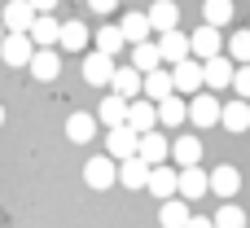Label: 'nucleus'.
I'll list each match as a JSON object with an SVG mask.
<instances>
[{
  "mask_svg": "<svg viewBox=\"0 0 250 228\" xmlns=\"http://www.w3.org/2000/svg\"><path fill=\"white\" fill-rule=\"evenodd\" d=\"M185 119H189L193 127H220V101H215V92L189 97V101H185Z\"/></svg>",
  "mask_w": 250,
  "mask_h": 228,
  "instance_id": "f257e3e1",
  "label": "nucleus"
},
{
  "mask_svg": "<svg viewBox=\"0 0 250 228\" xmlns=\"http://www.w3.org/2000/svg\"><path fill=\"white\" fill-rule=\"evenodd\" d=\"M136 158L145 163V167H158V163H167L171 158V145H167V136L154 127V132H141V141H136Z\"/></svg>",
  "mask_w": 250,
  "mask_h": 228,
  "instance_id": "f03ea898",
  "label": "nucleus"
},
{
  "mask_svg": "<svg viewBox=\"0 0 250 228\" xmlns=\"http://www.w3.org/2000/svg\"><path fill=\"white\" fill-rule=\"evenodd\" d=\"M31 22H35V9H31L26 0H9V4L0 9V26H4L9 35H26Z\"/></svg>",
  "mask_w": 250,
  "mask_h": 228,
  "instance_id": "7ed1b4c3",
  "label": "nucleus"
},
{
  "mask_svg": "<svg viewBox=\"0 0 250 228\" xmlns=\"http://www.w3.org/2000/svg\"><path fill=\"white\" fill-rule=\"evenodd\" d=\"M242 189V171L237 167H215V171H207V193H220L224 202H233V193Z\"/></svg>",
  "mask_w": 250,
  "mask_h": 228,
  "instance_id": "20e7f679",
  "label": "nucleus"
},
{
  "mask_svg": "<svg viewBox=\"0 0 250 228\" xmlns=\"http://www.w3.org/2000/svg\"><path fill=\"white\" fill-rule=\"evenodd\" d=\"M31 53H35L31 35H9V31H4V40H0V62H4V66H13V70H18V66H26V62H31Z\"/></svg>",
  "mask_w": 250,
  "mask_h": 228,
  "instance_id": "39448f33",
  "label": "nucleus"
},
{
  "mask_svg": "<svg viewBox=\"0 0 250 228\" xmlns=\"http://www.w3.org/2000/svg\"><path fill=\"white\" fill-rule=\"evenodd\" d=\"M26 70H31L40 83H53V79L62 75V53H53V48H35L31 62H26Z\"/></svg>",
  "mask_w": 250,
  "mask_h": 228,
  "instance_id": "423d86ee",
  "label": "nucleus"
},
{
  "mask_svg": "<svg viewBox=\"0 0 250 228\" xmlns=\"http://www.w3.org/2000/svg\"><path fill=\"white\" fill-rule=\"evenodd\" d=\"M123 127H132L136 136H141V132H154V127H158V114H154V101H145V97L127 101V119H123Z\"/></svg>",
  "mask_w": 250,
  "mask_h": 228,
  "instance_id": "0eeeda50",
  "label": "nucleus"
},
{
  "mask_svg": "<svg viewBox=\"0 0 250 228\" xmlns=\"http://www.w3.org/2000/svg\"><path fill=\"white\" fill-rule=\"evenodd\" d=\"M136 132L132 127H110V136H105V158H114V163H123V158H136Z\"/></svg>",
  "mask_w": 250,
  "mask_h": 228,
  "instance_id": "6e6552de",
  "label": "nucleus"
},
{
  "mask_svg": "<svg viewBox=\"0 0 250 228\" xmlns=\"http://www.w3.org/2000/svg\"><path fill=\"white\" fill-rule=\"evenodd\" d=\"M83 185L97 189V193L114 189V158H88L83 163Z\"/></svg>",
  "mask_w": 250,
  "mask_h": 228,
  "instance_id": "1a4fd4ad",
  "label": "nucleus"
},
{
  "mask_svg": "<svg viewBox=\"0 0 250 228\" xmlns=\"http://www.w3.org/2000/svg\"><path fill=\"white\" fill-rule=\"evenodd\" d=\"M220 127H229L233 136H242V132H250V101H242V97H233L229 105H220Z\"/></svg>",
  "mask_w": 250,
  "mask_h": 228,
  "instance_id": "9d476101",
  "label": "nucleus"
},
{
  "mask_svg": "<svg viewBox=\"0 0 250 228\" xmlns=\"http://www.w3.org/2000/svg\"><path fill=\"white\" fill-rule=\"evenodd\" d=\"M158 57L167 62V66H176V62H185L189 57V35L176 26V31H163L158 35Z\"/></svg>",
  "mask_w": 250,
  "mask_h": 228,
  "instance_id": "9b49d317",
  "label": "nucleus"
},
{
  "mask_svg": "<svg viewBox=\"0 0 250 228\" xmlns=\"http://www.w3.org/2000/svg\"><path fill=\"white\" fill-rule=\"evenodd\" d=\"M110 75H114V57H105V53H83V79L92 83V88H105L110 83Z\"/></svg>",
  "mask_w": 250,
  "mask_h": 228,
  "instance_id": "f8f14e48",
  "label": "nucleus"
},
{
  "mask_svg": "<svg viewBox=\"0 0 250 228\" xmlns=\"http://www.w3.org/2000/svg\"><path fill=\"white\" fill-rule=\"evenodd\" d=\"M145 22H149V31H176V22H180V9H176V0H154L149 9H145Z\"/></svg>",
  "mask_w": 250,
  "mask_h": 228,
  "instance_id": "ddd939ff",
  "label": "nucleus"
},
{
  "mask_svg": "<svg viewBox=\"0 0 250 228\" xmlns=\"http://www.w3.org/2000/svg\"><path fill=\"white\" fill-rule=\"evenodd\" d=\"M229 79H233V62L224 53L202 62V88H229Z\"/></svg>",
  "mask_w": 250,
  "mask_h": 228,
  "instance_id": "4468645a",
  "label": "nucleus"
},
{
  "mask_svg": "<svg viewBox=\"0 0 250 228\" xmlns=\"http://www.w3.org/2000/svg\"><path fill=\"white\" fill-rule=\"evenodd\" d=\"M171 88H176V92H189V97H193V88H202V66H198L193 57L176 62V66H171Z\"/></svg>",
  "mask_w": 250,
  "mask_h": 228,
  "instance_id": "2eb2a0df",
  "label": "nucleus"
},
{
  "mask_svg": "<svg viewBox=\"0 0 250 228\" xmlns=\"http://www.w3.org/2000/svg\"><path fill=\"white\" fill-rule=\"evenodd\" d=\"M114 97H123V101H136V92H141V70H132V66H114V75H110V83H105Z\"/></svg>",
  "mask_w": 250,
  "mask_h": 228,
  "instance_id": "dca6fc26",
  "label": "nucleus"
},
{
  "mask_svg": "<svg viewBox=\"0 0 250 228\" xmlns=\"http://www.w3.org/2000/svg\"><path fill=\"white\" fill-rule=\"evenodd\" d=\"M141 92H145V101H163V97H171L176 88H171V70H145L141 75Z\"/></svg>",
  "mask_w": 250,
  "mask_h": 228,
  "instance_id": "f3484780",
  "label": "nucleus"
},
{
  "mask_svg": "<svg viewBox=\"0 0 250 228\" xmlns=\"http://www.w3.org/2000/svg\"><path fill=\"white\" fill-rule=\"evenodd\" d=\"M145 176H149V167H145L141 158L114 163V185H123V189H145Z\"/></svg>",
  "mask_w": 250,
  "mask_h": 228,
  "instance_id": "a211bd4d",
  "label": "nucleus"
},
{
  "mask_svg": "<svg viewBox=\"0 0 250 228\" xmlns=\"http://www.w3.org/2000/svg\"><path fill=\"white\" fill-rule=\"evenodd\" d=\"M57 44H62L66 53H83V48H88V26H83L79 18L62 22V26H57Z\"/></svg>",
  "mask_w": 250,
  "mask_h": 228,
  "instance_id": "6ab92c4d",
  "label": "nucleus"
},
{
  "mask_svg": "<svg viewBox=\"0 0 250 228\" xmlns=\"http://www.w3.org/2000/svg\"><path fill=\"white\" fill-rule=\"evenodd\" d=\"M189 53L202 57V62L215 57V53H224V48H220V31H215V26H198V31L189 35Z\"/></svg>",
  "mask_w": 250,
  "mask_h": 228,
  "instance_id": "aec40b11",
  "label": "nucleus"
},
{
  "mask_svg": "<svg viewBox=\"0 0 250 228\" xmlns=\"http://www.w3.org/2000/svg\"><path fill=\"white\" fill-rule=\"evenodd\" d=\"M145 189H149L154 198H171V193H176V167H167V163L149 167V176H145Z\"/></svg>",
  "mask_w": 250,
  "mask_h": 228,
  "instance_id": "412c9836",
  "label": "nucleus"
},
{
  "mask_svg": "<svg viewBox=\"0 0 250 228\" xmlns=\"http://www.w3.org/2000/svg\"><path fill=\"white\" fill-rule=\"evenodd\" d=\"M176 193H180V198H207V171H202V167L176 171Z\"/></svg>",
  "mask_w": 250,
  "mask_h": 228,
  "instance_id": "4be33fe9",
  "label": "nucleus"
},
{
  "mask_svg": "<svg viewBox=\"0 0 250 228\" xmlns=\"http://www.w3.org/2000/svg\"><path fill=\"white\" fill-rule=\"evenodd\" d=\"M57 26H62L57 18L35 13V22H31V31H26V35H31V44H35V48H53V44H57Z\"/></svg>",
  "mask_w": 250,
  "mask_h": 228,
  "instance_id": "5701e85b",
  "label": "nucleus"
},
{
  "mask_svg": "<svg viewBox=\"0 0 250 228\" xmlns=\"http://www.w3.org/2000/svg\"><path fill=\"white\" fill-rule=\"evenodd\" d=\"M119 35H123V44H145V40H149V22H145V13H123Z\"/></svg>",
  "mask_w": 250,
  "mask_h": 228,
  "instance_id": "b1692460",
  "label": "nucleus"
},
{
  "mask_svg": "<svg viewBox=\"0 0 250 228\" xmlns=\"http://www.w3.org/2000/svg\"><path fill=\"white\" fill-rule=\"evenodd\" d=\"M154 114H158V123H167V127H180V123H185V97H180V92L163 97V101L154 105Z\"/></svg>",
  "mask_w": 250,
  "mask_h": 228,
  "instance_id": "393cba45",
  "label": "nucleus"
},
{
  "mask_svg": "<svg viewBox=\"0 0 250 228\" xmlns=\"http://www.w3.org/2000/svg\"><path fill=\"white\" fill-rule=\"evenodd\" d=\"M171 158H176L180 167H198V163H202V141H198V136H180V141H171Z\"/></svg>",
  "mask_w": 250,
  "mask_h": 228,
  "instance_id": "a878e982",
  "label": "nucleus"
},
{
  "mask_svg": "<svg viewBox=\"0 0 250 228\" xmlns=\"http://www.w3.org/2000/svg\"><path fill=\"white\" fill-rule=\"evenodd\" d=\"M163 66V57H158V44L154 40H145V44H132V70H158Z\"/></svg>",
  "mask_w": 250,
  "mask_h": 228,
  "instance_id": "bb28decb",
  "label": "nucleus"
},
{
  "mask_svg": "<svg viewBox=\"0 0 250 228\" xmlns=\"http://www.w3.org/2000/svg\"><path fill=\"white\" fill-rule=\"evenodd\" d=\"M92 136H97V119H88V114H70V119H66V141L88 145Z\"/></svg>",
  "mask_w": 250,
  "mask_h": 228,
  "instance_id": "cd10ccee",
  "label": "nucleus"
},
{
  "mask_svg": "<svg viewBox=\"0 0 250 228\" xmlns=\"http://www.w3.org/2000/svg\"><path fill=\"white\" fill-rule=\"evenodd\" d=\"M158 224H163V228H185V224H189V207H185V198H167L163 211H158Z\"/></svg>",
  "mask_w": 250,
  "mask_h": 228,
  "instance_id": "c85d7f7f",
  "label": "nucleus"
},
{
  "mask_svg": "<svg viewBox=\"0 0 250 228\" xmlns=\"http://www.w3.org/2000/svg\"><path fill=\"white\" fill-rule=\"evenodd\" d=\"M97 119H101V123H110V127H123V119H127V101H123V97H114V92H105V101H101Z\"/></svg>",
  "mask_w": 250,
  "mask_h": 228,
  "instance_id": "c756f323",
  "label": "nucleus"
},
{
  "mask_svg": "<svg viewBox=\"0 0 250 228\" xmlns=\"http://www.w3.org/2000/svg\"><path fill=\"white\" fill-rule=\"evenodd\" d=\"M211 228H246V211L237 202H224L215 215H211Z\"/></svg>",
  "mask_w": 250,
  "mask_h": 228,
  "instance_id": "7c9ffc66",
  "label": "nucleus"
},
{
  "mask_svg": "<svg viewBox=\"0 0 250 228\" xmlns=\"http://www.w3.org/2000/svg\"><path fill=\"white\" fill-rule=\"evenodd\" d=\"M202 18H207V26H229L233 22V0H207V9H202Z\"/></svg>",
  "mask_w": 250,
  "mask_h": 228,
  "instance_id": "2f4dec72",
  "label": "nucleus"
},
{
  "mask_svg": "<svg viewBox=\"0 0 250 228\" xmlns=\"http://www.w3.org/2000/svg\"><path fill=\"white\" fill-rule=\"evenodd\" d=\"M229 62H237V66H250V31H237L233 40H229V53H224Z\"/></svg>",
  "mask_w": 250,
  "mask_h": 228,
  "instance_id": "473e14b6",
  "label": "nucleus"
},
{
  "mask_svg": "<svg viewBox=\"0 0 250 228\" xmlns=\"http://www.w3.org/2000/svg\"><path fill=\"white\" fill-rule=\"evenodd\" d=\"M97 53H105V57L123 53V35H119V26H101V31H97Z\"/></svg>",
  "mask_w": 250,
  "mask_h": 228,
  "instance_id": "72a5a7b5",
  "label": "nucleus"
},
{
  "mask_svg": "<svg viewBox=\"0 0 250 228\" xmlns=\"http://www.w3.org/2000/svg\"><path fill=\"white\" fill-rule=\"evenodd\" d=\"M229 88H237V97H242V101H250V66H233Z\"/></svg>",
  "mask_w": 250,
  "mask_h": 228,
  "instance_id": "f704fd0d",
  "label": "nucleus"
},
{
  "mask_svg": "<svg viewBox=\"0 0 250 228\" xmlns=\"http://www.w3.org/2000/svg\"><path fill=\"white\" fill-rule=\"evenodd\" d=\"M88 9H92V13H101V18H110V13L119 9V0H88Z\"/></svg>",
  "mask_w": 250,
  "mask_h": 228,
  "instance_id": "c9c22d12",
  "label": "nucleus"
},
{
  "mask_svg": "<svg viewBox=\"0 0 250 228\" xmlns=\"http://www.w3.org/2000/svg\"><path fill=\"white\" fill-rule=\"evenodd\" d=\"M26 4H31L35 13H53V9H57V0H26Z\"/></svg>",
  "mask_w": 250,
  "mask_h": 228,
  "instance_id": "e433bc0d",
  "label": "nucleus"
},
{
  "mask_svg": "<svg viewBox=\"0 0 250 228\" xmlns=\"http://www.w3.org/2000/svg\"><path fill=\"white\" fill-rule=\"evenodd\" d=\"M185 228H211V220H202V215H189V224Z\"/></svg>",
  "mask_w": 250,
  "mask_h": 228,
  "instance_id": "4c0bfd02",
  "label": "nucleus"
},
{
  "mask_svg": "<svg viewBox=\"0 0 250 228\" xmlns=\"http://www.w3.org/2000/svg\"><path fill=\"white\" fill-rule=\"evenodd\" d=\"M0 127H4V105H0Z\"/></svg>",
  "mask_w": 250,
  "mask_h": 228,
  "instance_id": "58836bf2",
  "label": "nucleus"
},
{
  "mask_svg": "<svg viewBox=\"0 0 250 228\" xmlns=\"http://www.w3.org/2000/svg\"><path fill=\"white\" fill-rule=\"evenodd\" d=\"M0 40H4V26H0Z\"/></svg>",
  "mask_w": 250,
  "mask_h": 228,
  "instance_id": "ea45409f",
  "label": "nucleus"
}]
</instances>
